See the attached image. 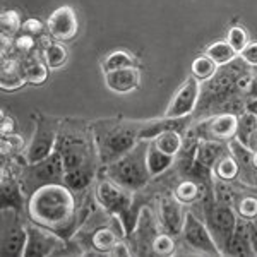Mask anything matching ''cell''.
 I'll list each match as a JSON object with an SVG mask.
<instances>
[{
    "mask_svg": "<svg viewBox=\"0 0 257 257\" xmlns=\"http://www.w3.org/2000/svg\"><path fill=\"white\" fill-rule=\"evenodd\" d=\"M57 151L60 153L65 168L64 184L76 196L84 194L94 182L99 163L96 143H94L91 123L81 120L62 122Z\"/></svg>",
    "mask_w": 257,
    "mask_h": 257,
    "instance_id": "cell-1",
    "label": "cell"
},
{
    "mask_svg": "<svg viewBox=\"0 0 257 257\" xmlns=\"http://www.w3.org/2000/svg\"><path fill=\"white\" fill-rule=\"evenodd\" d=\"M26 214L28 219L69 240L89 216V209L79 208L77 196L65 184H50L28 197Z\"/></svg>",
    "mask_w": 257,
    "mask_h": 257,
    "instance_id": "cell-2",
    "label": "cell"
},
{
    "mask_svg": "<svg viewBox=\"0 0 257 257\" xmlns=\"http://www.w3.org/2000/svg\"><path fill=\"white\" fill-rule=\"evenodd\" d=\"M141 125L143 122L125 118H103L91 123L101 167L122 158L139 143Z\"/></svg>",
    "mask_w": 257,
    "mask_h": 257,
    "instance_id": "cell-3",
    "label": "cell"
},
{
    "mask_svg": "<svg viewBox=\"0 0 257 257\" xmlns=\"http://www.w3.org/2000/svg\"><path fill=\"white\" fill-rule=\"evenodd\" d=\"M148 144L149 141H139L127 155L115 160L113 163L105 165L103 167L105 177L113 180L120 187L131 190L134 194H138L139 190L148 187V184L153 178L148 170V161H146Z\"/></svg>",
    "mask_w": 257,
    "mask_h": 257,
    "instance_id": "cell-4",
    "label": "cell"
},
{
    "mask_svg": "<svg viewBox=\"0 0 257 257\" xmlns=\"http://www.w3.org/2000/svg\"><path fill=\"white\" fill-rule=\"evenodd\" d=\"M16 177H18L26 197H30L33 192H36V190L45 187V185L64 184L65 168L60 153L55 149L48 158L36 161V163L19 165Z\"/></svg>",
    "mask_w": 257,
    "mask_h": 257,
    "instance_id": "cell-5",
    "label": "cell"
},
{
    "mask_svg": "<svg viewBox=\"0 0 257 257\" xmlns=\"http://www.w3.org/2000/svg\"><path fill=\"white\" fill-rule=\"evenodd\" d=\"M202 211H204V221L208 225L214 242L219 247L223 255H226L228 243L235 231L238 221V214L233 206L223 204L214 199L213 190H209L202 199Z\"/></svg>",
    "mask_w": 257,
    "mask_h": 257,
    "instance_id": "cell-6",
    "label": "cell"
},
{
    "mask_svg": "<svg viewBox=\"0 0 257 257\" xmlns=\"http://www.w3.org/2000/svg\"><path fill=\"white\" fill-rule=\"evenodd\" d=\"M35 120V134L28 146L24 148V160L26 163H36L45 158H48L57 149V141H59V132L62 120L57 117H48L40 111L33 113Z\"/></svg>",
    "mask_w": 257,
    "mask_h": 257,
    "instance_id": "cell-7",
    "label": "cell"
},
{
    "mask_svg": "<svg viewBox=\"0 0 257 257\" xmlns=\"http://www.w3.org/2000/svg\"><path fill=\"white\" fill-rule=\"evenodd\" d=\"M28 242V228L23 221V213L16 209H2L0 250L4 255H24Z\"/></svg>",
    "mask_w": 257,
    "mask_h": 257,
    "instance_id": "cell-8",
    "label": "cell"
},
{
    "mask_svg": "<svg viewBox=\"0 0 257 257\" xmlns=\"http://www.w3.org/2000/svg\"><path fill=\"white\" fill-rule=\"evenodd\" d=\"M28 242L24 248V257L28 255H59L65 254V243L67 240L57 235L55 231L38 225V223L28 219Z\"/></svg>",
    "mask_w": 257,
    "mask_h": 257,
    "instance_id": "cell-9",
    "label": "cell"
},
{
    "mask_svg": "<svg viewBox=\"0 0 257 257\" xmlns=\"http://www.w3.org/2000/svg\"><path fill=\"white\" fill-rule=\"evenodd\" d=\"M182 238L194 252H199L202 255H223L219 247L214 242L208 225L204 219L197 218L192 211H187L185 225L182 230Z\"/></svg>",
    "mask_w": 257,
    "mask_h": 257,
    "instance_id": "cell-10",
    "label": "cell"
},
{
    "mask_svg": "<svg viewBox=\"0 0 257 257\" xmlns=\"http://www.w3.org/2000/svg\"><path fill=\"white\" fill-rule=\"evenodd\" d=\"M238 115L223 111V113H214L199 122L194 131H196L199 139H213L219 143H230L237 136Z\"/></svg>",
    "mask_w": 257,
    "mask_h": 257,
    "instance_id": "cell-11",
    "label": "cell"
},
{
    "mask_svg": "<svg viewBox=\"0 0 257 257\" xmlns=\"http://www.w3.org/2000/svg\"><path fill=\"white\" fill-rule=\"evenodd\" d=\"M201 91L202 86L196 77L190 76L180 88L177 89V93L173 94L172 101H170L165 117L170 118H182V117H190L194 111L197 110L199 99H201Z\"/></svg>",
    "mask_w": 257,
    "mask_h": 257,
    "instance_id": "cell-12",
    "label": "cell"
},
{
    "mask_svg": "<svg viewBox=\"0 0 257 257\" xmlns=\"http://www.w3.org/2000/svg\"><path fill=\"white\" fill-rule=\"evenodd\" d=\"M173 194H167L158 199V208H156V216H158L161 231L173 235V237H180L182 230L185 225V216L187 211Z\"/></svg>",
    "mask_w": 257,
    "mask_h": 257,
    "instance_id": "cell-13",
    "label": "cell"
},
{
    "mask_svg": "<svg viewBox=\"0 0 257 257\" xmlns=\"http://www.w3.org/2000/svg\"><path fill=\"white\" fill-rule=\"evenodd\" d=\"M48 35L55 41H70L79 33V19H77L76 11L70 6H60L50 14L47 21Z\"/></svg>",
    "mask_w": 257,
    "mask_h": 257,
    "instance_id": "cell-14",
    "label": "cell"
},
{
    "mask_svg": "<svg viewBox=\"0 0 257 257\" xmlns=\"http://www.w3.org/2000/svg\"><path fill=\"white\" fill-rule=\"evenodd\" d=\"M0 206L2 209H16L23 213L28 208V197L21 187L19 180L16 175L7 172H2V180H0Z\"/></svg>",
    "mask_w": 257,
    "mask_h": 257,
    "instance_id": "cell-15",
    "label": "cell"
},
{
    "mask_svg": "<svg viewBox=\"0 0 257 257\" xmlns=\"http://www.w3.org/2000/svg\"><path fill=\"white\" fill-rule=\"evenodd\" d=\"M105 77V86L111 93L117 94H127L132 93L139 88L141 84V70L139 67H125L110 70V72H103Z\"/></svg>",
    "mask_w": 257,
    "mask_h": 257,
    "instance_id": "cell-16",
    "label": "cell"
},
{
    "mask_svg": "<svg viewBox=\"0 0 257 257\" xmlns=\"http://www.w3.org/2000/svg\"><path fill=\"white\" fill-rule=\"evenodd\" d=\"M28 84L24 76L23 60L18 57H2V67H0V88L4 91H18Z\"/></svg>",
    "mask_w": 257,
    "mask_h": 257,
    "instance_id": "cell-17",
    "label": "cell"
},
{
    "mask_svg": "<svg viewBox=\"0 0 257 257\" xmlns=\"http://www.w3.org/2000/svg\"><path fill=\"white\" fill-rule=\"evenodd\" d=\"M226 255H255L250 237V221L238 216L237 226L228 243Z\"/></svg>",
    "mask_w": 257,
    "mask_h": 257,
    "instance_id": "cell-18",
    "label": "cell"
},
{
    "mask_svg": "<svg viewBox=\"0 0 257 257\" xmlns=\"http://www.w3.org/2000/svg\"><path fill=\"white\" fill-rule=\"evenodd\" d=\"M228 151H230L228 149V143H219V141H213V139H201L197 144L194 161H196L199 167L213 172L216 161Z\"/></svg>",
    "mask_w": 257,
    "mask_h": 257,
    "instance_id": "cell-19",
    "label": "cell"
},
{
    "mask_svg": "<svg viewBox=\"0 0 257 257\" xmlns=\"http://www.w3.org/2000/svg\"><path fill=\"white\" fill-rule=\"evenodd\" d=\"M113 225V216H111L110 223H105V225L98 226L93 230L89 237V245L94 248V252L98 254H110L113 250V247L120 242V237L122 235L117 233V231L111 228Z\"/></svg>",
    "mask_w": 257,
    "mask_h": 257,
    "instance_id": "cell-20",
    "label": "cell"
},
{
    "mask_svg": "<svg viewBox=\"0 0 257 257\" xmlns=\"http://www.w3.org/2000/svg\"><path fill=\"white\" fill-rule=\"evenodd\" d=\"M209 190H213V187H208V185L201 184V182L194 180V178H185V180H182L180 184L175 185L172 194L182 204L189 206V204H196L197 201H202Z\"/></svg>",
    "mask_w": 257,
    "mask_h": 257,
    "instance_id": "cell-21",
    "label": "cell"
},
{
    "mask_svg": "<svg viewBox=\"0 0 257 257\" xmlns=\"http://www.w3.org/2000/svg\"><path fill=\"white\" fill-rule=\"evenodd\" d=\"M146 161H148V170H149V173H151V177L156 178V177L163 175L165 172H168V170L175 165V156H170L167 153H163L161 149L156 148V144L153 143V141H149Z\"/></svg>",
    "mask_w": 257,
    "mask_h": 257,
    "instance_id": "cell-22",
    "label": "cell"
},
{
    "mask_svg": "<svg viewBox=\"0 0 257 257\" xmlns=\"http://www.w3.org/2000/svg\"><path fill=\"white\" fill-rule=\"evenodd\" d=\"M23 69L28 84L40 86L48 79L50 67L47 65V62L41 60L38 55H31L28 59H23Z\"/></svg>",
    "mask_w": 257,
    "mask_h": 257,
    "instance_id": "cell-23",
    "label": "cell"
},
{
    "mask_svg": "<svg viewBox=\"0 0 257 257\" xmlns=\"http://www.w3.org/2000/svg\"><path fill=\"white\" fill-rule=\"evenodd\" d=\"M153 143H155L156 148L161 149L163 153L177 158V156L180 155L182 148H184V134L178 131L161 132L160 136H156V138L153 139Z\"/></svg>",
    "mask_w": 257,
    "mask_h": 257,
    "instance_id": "cell-24",
    "label": "cell"
},
{
    "mask_svg": "<svg viewBox=\"0 0 257 257\" xmlns=\"http://www.w3.org/2000/svg\"><path fill=\"white\" fill-rule=\"evenodd\" d=\"M125 67H139V60L132 53L125 52V50H115L110 55H106L101 62L103 72H110V70Z\"/></svg>",
    "mask_w": 257,
    "mask_h": 257,
    "instance_id": "cell-25",
    "label": "cell"
},
{
    "mask_svg": "<svg viewBox=\"0 0 257 257\" xmlns=\"http://www.w3.org/2000/svg\"><path fill=\"white\" fill-rule=\"evenodd\" d=\"M213 175L221 178V180H226V182H233L238 178L240 165H238V161L233 158V155H231L230 151L225 153V155L216 161V165H214V168H213Z\"/></svg>",
    "mask_w": 257,
    "mask_h": 257,
    "instance_id": "cell-26",
    "label": "cell"
},
{
    "mask_svg": "<svg viewBox=\"0 0 257 257\" xmlns=\"http://www.w3.org/2000/svg\"><path fill=\"white\" fill-rule=\"evenodd\" d=\"M204 55H208L211 60L216 62L218 65H226L230 62H233L238 57V53L231 48V45L226 40L214 41L208 48L204 50Z\"/></svg>",
    "mask_w": 257,
    "mask_h": 257,
    "instance_id": "cell-27",
    "label": "cell"
},
{
    "mask_svg": "<svg viewBox=\"0 0 257 257\" xmlns=\"http://www.w3.org/2000/svg\"><path fill=\"white\" fill-rule=\"evenodd\" d=\"M218 69H219V65L216 62L211 60L208 55H201V57H197V59H194L192 65H190V74H192L199 82H206L218 72Z\"/></svg>",
    "mask_w": 257,
    "mask_h": 257,
    "instance_id": "cell-28",
    "label": "cell"
},
{
    "mask_svg": "<svg viewBox=\"0 0 257 257\" xmlns=\"http://www.w3.org/2000/svg\"><path fill=\"white\" fill-rule=\"evenodd\" d=\"M67 48L60 43V41H53V43L45 45L43 48V60L52 70L60 69L62 65L67 62Z\"/></svg>",
    "mask_w": 257,
    "mask_h": 257,
    "instance_id": "cell-29",
    "label": "cell"
},
{
    "mask_svg": "<svg viewBox=\"0 0 257 257\" xmlns=\"http://www.w3.org/2000/svg\"><path fill=\"white\" fill-rule=\"evenodd\" d=\"M257 131V113L255 111L245 110L238 113V125H237V138L240 143L248 144L250 136Z\"/></svg>",
    "mask_w": 257,
    "mask_h": 257,
    "instance_id": "cell-30",
    "label": "cell"
},
{
    "mask_svg": "<svg viewBox=\"0 0 257 257\" xmlns=\"http://www.w3.org/2000/svg\"><path fill=\"white\" fill-rule=\"evenodd\" d=\"M0 31H2V38L14 40L23 31V23H21V16L18 11H6L0 16Z\"/></svg>",
    "mask_w": 257,
    "mask_h": 257,
    "instance_id": "cell-31",
    "label": "cell"
},
{
    "mask_svg": "<svg viewBox=\"0 0 257 257\" xmlns=\"http://www.w3.org/2000/svg\"><path fill=\"white\" fill-rule=\"evenodd\" d=\"M35 47H36V38L30 36L26 33L18 35L12 40V55L18 57V59H28V57L35 55Z\"/></svg>",
    "mask_w": 257,
    "mask_h": 257,
    "instance_id": "cell-32",
    "label": "cell"
},
{
    "mask_svg": "<svg viewBox=\"0 0 257 257\" xmlns=\"http://www.w3.org/2000/svg\"><path fill=\"white\" fill-rule=\"evenodd\" d=\"M213 194H214V199H216L218 202H223V204L233 206V208H235V202H237V194H235L233 187L230 185V182L214 177L213 178Z\"/></svg>",
    "mask_w": 257,
    "mask_h": 257,
    "instance_id": "cell-33",
    "label": "cell"
},
{
    "mask_svg": "<svg viewBox=\"0 0 257 257\" xmlns=\"http://www.w3.org/2000/svg\"><path fill=\"white\" fill-rule=\"evenodd\" d=\"M235 211L240 218L243 219H255L257 216V197L255 196H242L237 197V202H235Z\"/></svg>",
    "mask_w": 257,
    "mask_h": 257,
    "instance_id": "cell-34",
    "label": "cell"
},
{
    "mask_svg": "<svg viewBox=\"0 0 257 257\" xmlns=\"http://www.w3.org/2000/svg\"><path fill=\"white\" fill-rule=\"evenodd\" d=\"M175 237L167 233V231H160L156 235L155 242H153V254L156 255H172L175 252Z\"/></svg>",
    "mask_w": 257,
    "mask_h": 257,
    "instance_id": "cell-35",
    "label": "cell"
},
{
    "mask_svg": "<svg viewBox=\"0 0 257 257\" xmlns=\"http://www.w3.org/2000/svg\"><path fill=\"white\" fill-rule=\"evenodd\" d=\"M226 41L231 45V48H233L237 53H240L248 43H250V40H248V33L243 30L242 26H237V24H235V26H231L230 30H228Z\"/></svg>",
    "mask_w": 257,
    "mask_h": 257,
    "instance_id": "cell-36",
    "label": "cell"
},
{
    "mask_svg": "<svg viewBox=\"0 0 257 257\" xmlns=\"http://www.w3.org/2000/svg\"><path fill=\"white\" fill-rule=\"evenodd\" d=\"M24 148L23 138H19L18 134L11 136H2V156L7 153V156H18Z\"/></svg>",
    "mask_w": 257,
    "mask_h": 257,
    "instance_id": "cell-37",
    "label": "cell"
},
{
    "mask_svg": "<svg viewBox=\"0 0 257 257\" xmlns=\"http://www.w3.org/2000/svg\"><path fill=\"white\" fill-rule=\"evenodd\" d=\"M23 33H26V35H30V36H35V38H40L45 33H48L47 23H41V21L36 18H30L23 23Z\"/></svg>",
    "mask_w": 257,
    "mask_h": 257,
    "instance_id": "cell-38",
    "label": "cell"
},
{
    "mask_svg": "<svg viewBox=\"0 0 257 257\" xmlns=\"http://www.w3.org/2000/svg\"><path fill=\"white\" fill-rule=\"evenodd\" d=\"M238 57L245 62L247 65L255 69L257 67V41H250V43L238 53Z\"/></svg>",
    "mask_w": 257,
    "mask_h": 257,
    "instance_id": "cell-39",
    "label": "cell"
},
{
    "mask_svg": "<svg viewBox=\"0 0 257 257\" xmlns=\"http://www.w3.org/2000/svg\"><path fill=\"white\" fill-rule=\"evenodd\" d=\"M0 132L2 136H11L16 134V122L11 115H6V111H2V118H0Z\"/></svg>",
    "mask_w": 257,
    "mask_h": 257,
    "instance_id": "cell-40",
    "label": "cell"
},
{
    "mask_svg": "<svg viewBox=\"0 0 257 257\" xmlns=\"http://www.w3.org/2000/svg\"><path fill=\"white\" fill-rule=\"evenodd\" d=\"M132 250L131 247H128L127 242H123V240H120L117 245L113 247V250L110 252V255H131Z\"/></svg>",
    "mask_w": 257,
    "mask_h": 257,
    "instance_id": "cell-41",
    "label": "cell"
},
{
    "mask_svg": "<svg viewBox=\"0 0 257 257\" xmlns=\"http://www.w3.org/2000/svg\"><path fill=\"white\" fill-rule=\"evenodd\" d=\"M250 237H252V245H254V250L257 255V225L254 221H250Z\"/></svg>",
    "mask_w": 257,
    "mask_h": 257,
    "instance_id": "cell-42",
    "label": "cell"
},
{
    "mask_svg": "<svg viewBox=\"0 0 257 257\" xmlns=\"http://www.w3.org/2000/svg\"><path fill=\"white\" fill-rule=\"evenodd\" d=\"M247 146L250 148L252 151H257V131L250 136V139H248V144H247Z\"/></svg>",
    "mask_w": 257,
    "mask_h": 257,
    "instance_id": "cell-43",
    "label": "cell"
},
{
    "mask_svg": "<svg viewBox=\"0 0 257 257\" xmlns=\"http://www.w3.org/2000/svg\"><path fill=\"white\" fill-rule=\"evenodd\" d=\"M254 167L257 168V151H254Z\"/></svg>",
    "mask_w": 257,
    "mask_h": 257,
    "instance_id": "cell-44",
    "label": "cell"
},
{
    "mask_svg": "<svg viewBox=\"0 0 257 257\" xmlns=\"http://www.w3.org/2000/svg\"><path fill=\"white\" fill-rule=\"evenodd\" d=\"M255 70H257V67H255Z\"/></svg>",
    "mask_w": 257,
    "mask_h": 257,
    "instance_id": "cell-45",
    "label": "cell"
}]
</instances>
